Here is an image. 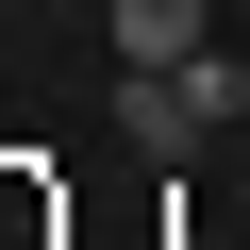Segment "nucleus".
<instances>
[{"label":"nucleus","mask_w":250,"mask_h":250,"mask_svg":"<svg viewBox=\"0 0 250 250\" xmlns=\"http://www.w3.org/2000/svg\"><path fill=\"white\" fill-rule=\"evenodd\" d=\"M117 134H134L150 167H184V150H200V100H184V67H134V83H117Z\"/></svg>","instance_id":"obj_1"},{"label":"nucleus","mask_w":250,"mask_h":250,"mask_svg":"<svg viewBox=\"0 0 250 250\" xmlns=\"http://www.w3.org/2000/svg\"><path fill=\"white\" fill-rule=\"evenodd\" d=\"M217 50V0H117V67H184Z\"/></svg>","instance_id":"obj_2"},{"label":"nucleus","mask_w":250,"mask_h":250,"mask_svg":"<svg viewBox=\"0 0 250 250\" xmlns=\"http://www.w3.org/2000/svg\"><path fill=\"white\" fill-rule=\"evenodd\" d=\"M184 100H200V134H233V117H250V67L233 50H184Z\"/></svg>","instance_id":"obj_3"}]
</instances>
